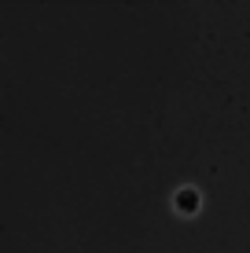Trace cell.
I'll return each mask as SVG.
<instances>
[{
	"mask_svg": "<svg viewBox=\"0 0 250 253\" xmlns=\"http://www.w3.org/2000/svg\"><path fill=\"white\" fill-rule=\"evenodd\" d=\"M173 209H177V213H184V216H195V213L202 209V191L192 187V184L180 187L177 195H173Z\"/></svg>",
	"mask_w": 250,
	"mask_h": 253,
	"instance_id": "6da1fadb",
	"label": "cell"
}]
</instances>
